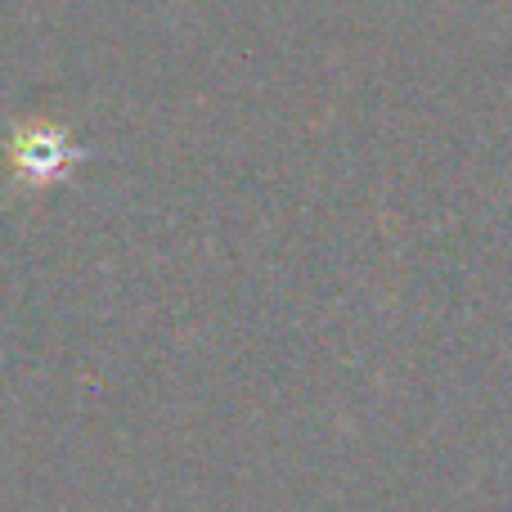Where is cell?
Returning a JSON list of instances; mask_svg holds the SVG:
<instances>
[{
	"label": "cell",
	"instance_id": "1",
	"mask_svg": "<svg viewBox=\"0 0 512 512\" xmlns=\"http://www.w3.org/2000/svg\"><path fill=\"white\" fill-rule=\"evenodd\" d=\"M68 162H72V149L63 144L59 131H41V126L18 131V167H23V176H32V180L59 176Z\"/></svg>",
	"mask_w": 512,
	"mask_h": 512
}]
</instances>
